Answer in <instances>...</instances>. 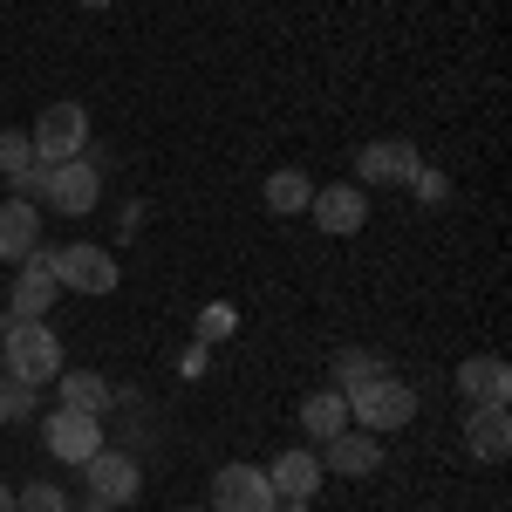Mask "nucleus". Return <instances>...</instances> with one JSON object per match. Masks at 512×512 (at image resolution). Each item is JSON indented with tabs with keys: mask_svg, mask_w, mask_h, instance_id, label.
<instances>
[{
	"mask_svg": "<svg viewBox=\"0 0 512 512\" xmlns=\"http://www.w3.org/2000/svg\"><path fill=\"white\" fill-rule=\"evenodd\" d=\"M0 369L14 376V383H55L62 376V342H55V328H41V321H7V335H0Z\"/></svg>",
	"mask_w": 512,
	"mask_h": 512,
	"instance_id": "nucleus-1",
	"label": "nucleus"
},
{
	"mask_svg": "<svg viewBox=\"0 0 512 512\" xmlns=\"http://www.w3.org/2000/svg\"><path fill=\"white\" fill-rule=\"evenodd\" d=\"M342 403H349L355 431H403V424L417 417V390H410L403 376H369V383H355Z\"/></svg>",
	"mask_w": 512,
	"mask_h": 512,
	"instance_id": "nucleus-2",
	"label": "nucleus"
},
{
	"mask_svg": "<svg viewBox=\"0 0 512 512\" xmlns=\"http://www.w3.org/2000/svg\"><path fill=\"white\" fill-rule=\"evenodd\" d=\"M28 144H35L41 171L82 158V151H89V110H82V103H48V110L35 117V130H28Z\"/></svg>",
	"mask_w": 512,
	"mask_h": 512,
	"instance_id": "nucleus-3",
	"label": "nucleus"
},
{
	"mask_svg": "<svg viewBox=\"0 0 512 512\" xmlns=\"http://www.w3.org/2000/svg\"><path fill=\"white\" fill-rule=\"evenodd\" d=\"M48 253V246H41ZM48 267H55V280L69 287V294H117V280H123V267H117V253L110 246H55L48 253Z\"/></svg>",
	"mask_w": 512,
	"mask_h": 512,
	"instance_id": "nucleus-4",
	"label": "nucleus"
},
{
	"mask_svg": "<svg viewBox=\"0 0 512 512\" xmlns=\"http://www.w3.org/2000/svg\"><path fill=\"white\" fill-rule=\"evenodd\" d=\"M41 444H48V458L55 465H89L96 451H103V417H82V410H48L41 417Z\"/></svg>",
	"mask_w": 512,
	"mask_h": 512,
	"instance_id": "nucleus-5",
	"label": "nucleus"
},
{
	"mask_svg": "<svg viewBox=\"0 0 512 512\" xmlns=\"http://www.w3.org/2000/svg\"><path fill=\"white\" fill-rule=\"evenodd\" d=\"M41 198H48L55 212H69V219H82V212H96V198H103V171H96L89 158L48 164V171H41Z\"/></svg>",
	"mask_w": 512,
	"mask_h": 512,
	"instance_id": "nucleus-6",
	"label": "nucleus"
},
{
	"mask_svg": "<svg viewBox=\"0 0 512 512\" xmlns=\"http://www.w3.org/2000/svg\"><path fill=\"white\" fill-rule=\"evenodd\" d=\"M212 512H280L260 465H219L212 472Z\"/></svg>",
	"mask_w": 512,
	"mask_h": 512,
	"instance_id": "nucleus-7",
	"label": "nucleus"
},
{
	"mask_svg": "<svg viewBox=\"0 0 512 512\" xmlns=\"http://www.w3.org/2000/svg\"><path fill=\"white\" fill-rule=\"evenodd\" d=\"M55 294H62V280H55V267H48V253L35 246V253L21 260V274H14V287H7V321H41Z\"/></svg>",
	"mask_w": 512,
	"mask_h": 512,
	"instance_id": "nucleus-8",
	"label": "nucleus"
},
{
	"mask_svg": "<svg viewBox=\"0 0 512 512\" xmlns=\"http://www.w3.org/2000/svg\"><path fill=\"white\" fill-rule=\"evenodd\" d=\"M355 164H362V185H410L424 171V151L410 137H376V144L355 151Z\"/></svg>",
	"mask_w": 512,
	"mask_h": 512,
	"instance_id": "nucleus-9",
	"label": "nucleus"
},
{
	"mask_svg": "<svg viewBox=\"0 0 512 512\" xmlns=\"http://www.w3.org/2000/svg\"><path fill=\"white\" fill-rule=\"evenodd\" d=\"M321 472H335V478H369V472H383V437L376 431H335L328 444H321Z\"/></svg>",
	"mask_w": 512,
	"mask_h": 512,
	"instance_id": "nucleus-10",
	"label": "nucleus"
},
{
	"mask_svg": "<svg viewBox=\"0 0 512 512\" xmlns=\"http://www.w3.org/2000/svg\"><path fill=\"white\" fill-rule=\"evenodd\" d=\"M267 485H274L280 506H308V499L321 492V451H308V444L280 451L274 465H267Z\"/></svg>",
	"mask_w": 512,
	"mask_h": 512,
	"instance_id": "nucleus-11",
	"label": "nucleus"
},
{
	"mask_svg": "<svg viewBox=\"0 0 512 512\" xmlns=\"http://www.w3.org/2000/svg\"><path fill=\"white\" fill-rule=\"evenodd\" d=\"M82 472H89V492H96V499H110V506H130V499L144 492L137 458H130V451H110V444H103V451H96Z\"/></svg>",
	"mask_w": 512,
	"mask_h": 512,
	"instance_id": "nucleus-12",
	"label": "nucleus"
},
{
	"mask_svg": "<svg viewBox=\"0 0 512 512\" xmlns=\"http://www.w3.org/2000/svg\"><path fill=\"white\" fill-rule=\"evenodd\" d=\"M465 451H472L478 465H499L512 451V417L506 403H472V417H465Z\"/></svg>",
	"mask_w": 512,
	"mask_h": 512,
	"instance_id": "nucleus-13",
	"label": "nucleus"
},
{
	"mask_svg": "<svg viewBox=\"0 0 512 512\" xmlns=\"http://www.w3.org/2000/svg\"><path fill=\"white\" fill-rule=\"evenodd\" d=\"M308 212H315L321 233H335V239L362 233V219H369V205H362V192H355V185H321V192L308 198Z\"/></svg>",
	"mask_w": 512,
	"mask_h": 512,
	"instance_id": "nucleus-14",
	"label": "nucleus"
},
{
	"mask_svg": "<svg viewBox=\"0 0 512 512\" xmlns=\"http://www.w3.org/2000/svg\"><path fill=\"white\" fill-rule=\"evenodd\" d=\"M458 390H465V403H506L512 369L499 355H465V362H458Z\"/></svg>",
	"mask_w": 512,
	"mask_h": 512,
	"instance_id": "nucleus-15",
	"label": "nucleus"
},
{
	"mask_svg": "<svg viewBox=\"0 0 512 512\" xmlns=\"http://www.w3.org/2000/svg\"><path fill=\"white\" fill-rule=\"evenodd\" d=\"M41 246V212L28 198H7L0 205V260H28Z\"/></svg>",
	"mask_w": 512,
	"mask_h": 512,
	"instance_id": "nucleus-16",
	"label": "nucleus"
},
{
	"mask_svg": "<svg viewBox=\"0 0 512 512\" xmlns=\"http://www.w3.org/2000/svg\"><path fill=\"white\" fill-rule=\"evenodd\" d=\"M0 178L14 185V198L41 192V164H35V144H28V130H0Z\"/></svg>",
	"mask_w": 512,
	"mask_h": 512,
	"instance_id": "nucleus-17",
	"label": "nucleus"
},
{
	"mask_svg": "<svg viewBox=\"0 0 512 512\" xmlns=\"http://www.w3.org/2000/svg\"><path fill=\"white\" fill-rule=\"evenodd\" d=\"M55 383H62V410H82V417H103V410L117 403V390H110L96 369H62Z\"/></svg>",
	"mask_w": 512,
	"mask_h": 512,
	"instance_id": "nucleus-18",
	"label": "nucleus"
},
{
	"mask_svg": "<svg viewBox=\"0 0 512 512\" xmlns=\"http://www.w3.org/2000/svg\"><path fill=\"white\" fill-rule=\"evenodd\" d=\"M301 424H308L315 444H328L335 431H349V403H342V390H315L308 403H301Z\"/></svg>",
	"mask_w": 512,
	"mask_h": 512,
	"instance_id": "nucleus-19",
	"label": "nucleus"
},
{
	"mask_svg": "<svg viewBox=\"0 0 512 512\" xmlns=\"http://www.w3.org/2000/svg\"><path fill=\"white\" fill-rule=\"evenodd\" d=\"M260 198H267V212H280V219H294V212H308V198H315V185H308V171H274Z\"/></svg>",
	"mask_w": 512,
	"mask_h": 512,
	"instance_id": "nucleus-20",
	"label": "nucleus"
},
{
	"mask_svg": "<svg viewBox=\"0 0 512 512\" xmlns=\"http://www.w3.org/2000/svg\"><path fill=\"white\" fill-rule=\"evenodd\" d=\"M369 376H390V362H383L376 349H342L335 355V390L342 396H349L355 383H369Z\"/></svg>",
	"mask_w": 512,
	"mask_h": 512,
	"instance_id": "nucleus-21",
	"label": "nucleus"
},
{
	"mask_svg": "<svg viewBox=\"0 0 512 512\" xmlns=\"http://www.w3.org/2000/svg\"><path fill=\"white\" fill-rule=\"evenodd\" d=\"M14 512H69V499H62V485H28V492H14Z\"/></svg>",
	"mask_w": 512,
	"mask_h": 512,
	"instance_id": "nucleus-22",
	"label": "nucleus"
},
{
	"mask_svg": "<svg viewBox=\"0 0 512 512\" xmlns=\"http://www.w3.org/2000/svg\"><path fill=\"white\" fill-rule=\"evenodd\" d=\"M233 328H239V315H233V308H226V301H212V308L198 315V342H226Z\"/></svg>",
	"mask_w": 512,
	"mask_h": 512,
	"instance_id": "nucleus-23",
	"label": "nucleus"
},
{
	"mask_svg": "<svg viewBox=\"0 0 512 512\" xmlns=\"http://www.w3.org/2000/svg\"><path fill=\"white\" fill-rule=\"evenodd\" d=\"M410 192L424 198V205H444V198H451V178H444V171H431V164H424V171H417V178H410Z\"/></svg>",
	"mask_w": 512,
	"mask_h": 512,
	"instance_id": "nucleus-24",
	"label": "nucleus"
},
{
	"mask_svg": "<svg viewBox=\"0 0 512 512\" xmlns=\"http://www.w3.org/2000/svg\"><path fill=\"white\" fill-rule=\"evenodd\" d=\"M0 396H7V417H35V383H14V376H0Z\"/></svg>",
	"mask_w": 512,
	"mask_h": 512,
	"instance_id": "nucleus-25",
	"label": "nucleus"
},
{
	"mask_svg": "<svg viewBox=\"0 0 512 512\" xmlns=\"http://www.w3.org/2000/svg\"><path fill=\"white\" fill-rule=\"evenodd\" d=\"M178 376H192V383L205 376V342H192V349H185V362H178Z\"/></svg>",
	"mask_w": 512,
	"mask_h": 512,
	"instance_id": "nucleus-26",
	"label": "nucleus"
},
{
	"mask_svg": "<svg viewBox=\"0 0 512 512\" xmlns=\"http://www.w3.org/2000/svg\"><path fill=\"white\" fill-rule=\"evenodd\" d=\"M69 512H117V506H110V499H96V492H82V499H76Z\"/></svg>",
	"mask_w": 512,
	"mask_h": 512,
	"instance_id": "nucleus-27",
	"label": "nucleus"
},
{
	"mask_svg": "<svg viewBox=\"0 0 512 512\" xmlns=\"http://www.w3.org/2000/svg\"><path fill=\"white\" fill-rule=\"evenodd\" d=\"M0 512H14V492H7V485H0Z\"/></svg>",
	"mask_w": 512,
	"mask_h": 512,
	"instance_id": "nucleus-28",
	"label": "nucleus"
},
{
	"mask_svg": "<svg viewBox=\"0 0 512 512\" xmlns=\"http://www.w3.org/2000/svg\"><path fill=\"white\" fill-rule=\"evenodd\" d=\"M82 7H89V14H103V7H110V0H82Z\"/></svg>",
	"mask_w": 512,
	"mask_h": 512,
	"instance_id": "nucleus-29",
	"label": "nucleus"
},
{
	"mask_svg": "<svg viewBox=\"0 0 512 512\" xmlns=\"http://www.w3.org/2000/svg\"><path fill=\"white\" fill-rule=\"evenodd\" d=\"M0 424H7V396H0Z\"/></svg>",
	"mask_w": 512,
	"mask_h": 512,
	"instance_id": "nucleus-30",
	"label": "nucleus"
},
{
	"mask_svg": "<svg viewBox=\"0 0 512 512\" xmlns=\"http://www.w3.org/2000/svg\"><path fill=\"white\" fill-rule=\"evenodd\" d=\"M287 512H308V506H287Z\"/></svg>",
	"mask_w": 512,
	"mask_h": 512,
	"instance_id": "nucleus-31",
	"label": "nucleus"
}]
</instances>
